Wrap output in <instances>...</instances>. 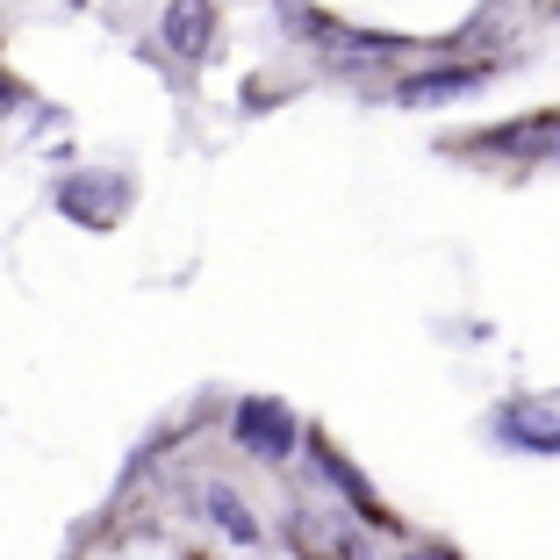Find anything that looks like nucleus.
<instances>
[{
  "mask_svg": "<svg viewBox=\"0 0 560 560\" xmlns=\"http://www.w3.org/2000/svg\"><path fill=\"white\" fill-rule=\"evenodd\" d=\"M481 86V66H460V72H417V80L396 86V108H439V101H460Z\"/></svg>",
  "mask_w": 560,
  "mask_h": 560,
  "instance_id": "1a4fd4ad",
  "label": "nucleus"
},
{
  "mask_svg": "<svg viewBox=\"0 0 560 560\" xmlns=\"http://www.w3.org/2000/svg\"><path fill=\"white\" fill-rule=\"evenodd\" d=\"M467 151L517 159V165H560V116H525V122H503V130H481L467 137Z\"/></svg>",
  "mask_w": 560,
  "mask_h": 560,
  "instance_id": "423d86ee",
  "label": "nucleus"
},
{
  "mask_svg": "<svg viewBox=\"0 0 560 560\" xmlns=\"http://www.w3.org/2000/svg\"><path fill=\"white\" fill-rule=\"evenodd\" d=\"M288 553L295 560H366L360 532L346 525V511H330V503H316V495H302V503H288Z\"/></svg>",
  "mask_w": 560,
  "mask_h": 560,
  "instance_id": "7ed1b4c3",
  "label": "nucleus"
},
{
  "mask_svg": "<svg viewBox=\"0 0 560 560\" xmlns=\"http://www.w3.org/2000/svg\"><path fill=\"white\" fill-rule=\"evenodd\" d=\"M159 44L173 50V58H209L215 44V0H165V15H159Z\"/></svg>",
  "mask_w": 560,
  "mask_h": 560,
  "instance_id": "0eeeda50",
  "label": "nucleus"
},
{
  "mask_svg": "<svg viewBox=\"0 0 560 560\" xmlns=\"http://www.w3.org/2000/svg\"><path fill=\"white\" fill-rule=\"evenodd\" d=\"M15 108H30V94H22V80H15V72L0 66V122L15 116Z\"/></svg>",
  "mask_w": 560,
  "mask_h": 560,
  "instance_id": "9d476101",
  "label": "nucleus"
},
{
  "mask_svg": "<svg viewBox=\"0 0 560 560\" xmlns=\"http://www.w3.org/2000/svg\"><path fill=\"white\" fill-rule=\"evenodd\" d=\"M195 503H201V517H209V525L223 532L231 546H266V525L252 517V503L231 489V481H215V475H209V481H195Z\"/></svg>",
  "mask_w": 560,
  "mask_h": 560,
  "instance_id": "6e6552de",
  "label": "nucleus"
},
{
  "mask_svg": "<svg viewBox=\"0 0 560 560\" xmlns=\"http://www.w3.org/2000/svg\"><path fill=\"white\" fill-rule=\"evenodd\" d=\"M310 467H316V475H324V481H330V489H338V495H346V503H352V517H360V525H374V532H396V511H388V503H381V495L366 489V475H360V467H352L346 453H338V445L324 439V431H316V439H310Z\"/></svg>",
  "mask_w": 560,
  "mask_h": 560,
  "instance_id": "39448f33",
  "label": "nucleus"
},
{
  "mask_svg": "<svg viewBox=\"0 0 560 560\" xmlns=\"http://www.w3.org/2000/svg\"><path fill=\"white\" fill-rule=\"evenodd\" d=\"M539 8H546V15H560V0H539Z\"/></svg>",
  "mask_w": 560,
  "mask_h": 560,
  "instance_id": "f8f14e48",
  "label": "nucleus"
},
{
  "mask_svg": "<svg viewBox=\"0 0 560 560\" xmlns=\"http://www.w3.org/2000/svg\"><path fill=\"white\" fill-rule=\"evenodd\" d=\"M402 560H453V553H402Z\"/></svg>",
  "mask_w": 560,
  "mask_h": 560,
  "instance_id": "9b49d317",
  "label": "nucleus"
},
{
  "mask_svg": "<svg viewBox=\"0 0 560 560\" xmlns=\"http://www.w3.org/2000/svg\"><path fill=\"white\" fill-rule=\"evenodd\" d=\"M130 201H137V180L116 173V165H72L66 180L50 187V209L66 223H80V231H116L130 215Z\"/></svg>",
  "mask_w": 560,
  "mask_h": 560,
  "instance_id": "f257e3e1",
  "label": "nucleus"
},
{
  "mask_svg": "<svg viewBox=\"0 0 560 560\" xmlns=\"http://www.w3.org/2000/svg\"><path fill=\"white\" fill-rule=\"evenodd\" d=\"M231 439L245 445L252 460L280 467V460H295L302 424H295V410H288L280 396H237V410H231Z\"/></svg>",
  "mask_w": 560,
  "mask_h": 560,
  "instance_id": "f03ea898",
  "label": "nucleus"
},
{
  "mask_svg": "<svg viewBox=\"0 0 560 560\" xmlns=\"http://www.w3.org/2000/svg\"><path fill=\"white\" fill-rule=\"evenodd\" d=\"M489 431L511 445V453H546V460H560V396H511L495 410Z\"/></svg>",
  "mask_w": 560,
  "mask_h": 560,
  "instance_id": "20e7f679",
  "label": "nucleus"
}]
</instances>
